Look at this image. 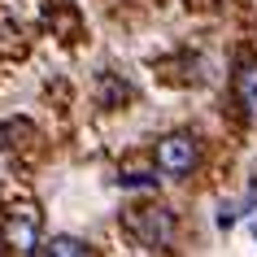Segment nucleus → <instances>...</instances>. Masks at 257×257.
I'll list each match as a JSON object with an SVG mask.
<instances>
[{
	"instance_id": "obj_4",
	"label": "nucleus",
	"mask_w": 257,
	"mask_h": 257,
	"mask_svg": "<svg viewBox=\"0 0 257 257\" xmlns=\"http://www.w3.org/2000/svg\"><path fill=\"white\" fill-rule=\"evenodd\" d=\"M235 100H240V109L257 122V61H244V66L235 70Z\"/></svg>"
},
{
	"instance_id": "obj_6",
	"label": "nucleus",
	"mask_w": 257,
	"mask_h": 257,
	"mask_svg": "<svg viewBox=\"0 0 257 257\" xmlns=\"http://www.w3.org/2000/svg\"><path fill=\"white\" fill-rule=\"evenodd\" d=\"M122 183H126V188H153L157 175H153V170H122Z\"/></svg>"
},
{
	"instance_id": "obj_2",
	"label": "nucleus",
	"mask_w": 257,
	"mask_h": 257,
	"mask_svg": "<svg viewBox=\"0 0 257 257\" xmlns=\"http://www.w3.org/2000/svg\"><path fill=\"white\" fill-rule=\"evenodd\" d=\"M126 231H131L140 244H149V248H166V244L175 240V214H170L166 205L131 209V214H126Z\"/></svg>"
},
{
	"instance_id": "obj_3",
	"label": "nucleus",
	"mask_w": 257,
	"mask_h": 257,
	"mask_svg": "<svg viewBox=\"0 0 257 257\" xmlns=\"http://www.w3.org/2000/svg\"><path fill=\"white\" fill-rule=\"evenodd\" d=\"M5 244L18 248V253H31L35 244H40V214H14L5 227H0Z\"/></svg>"
},
{
	"instance_id": "obj_1",
	"label": "nucleus",
	"mask_w": 257,
	"mask_h": 257,
	"mask_svg": "<svg viewBox=\"0 0 257 257\" xmlns=\"http://www.w3.org/2000/svg\"><path fill=\"white\" fill-rule=\"evenodd\" d=\"M153 157H157V170H162V175L183 179V175L196 170V162H201V144H196V136H188V131H175V136L157 140Z\"/></svg>"
},
{
	"instance_id": "obj_7",
	"label": "nucleus",
	"mask_w": 257,
	"mask_h": 257,
	"mask_svg": "<svg viewBox=\"0 0 257 257\" xmlns=\"http://www.w3.org/2000/svg\"><path fill=\"white\" fill-rule=\"evenodd\" d=\"M253 231H257V227H253Z\"/></svg>"
},
{
	"instance_id": "obj_5",
	"label": "nucleus",
	"mask_w": 257,
	"mask_h": 257,
	"mask_svg": "<svg viewBox=\"0 0 257 257\" xmlns=\"http://www.w3.org/2000/svg\"><path fill=\"white\" fill-rule=\"evenodd\" d=\"M44 257H87V248L74 235H53V240L44 244Z\"/></svg>"
}]
</instances>
